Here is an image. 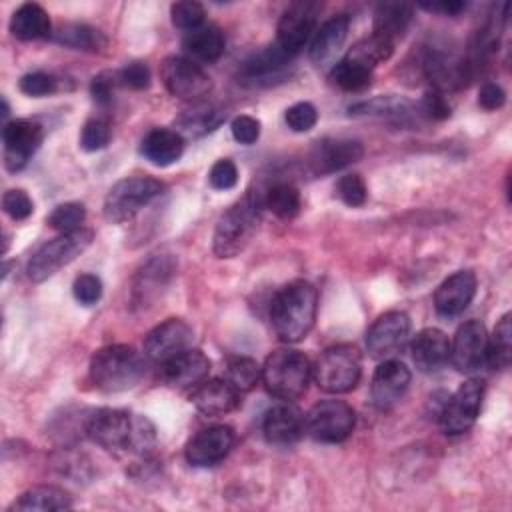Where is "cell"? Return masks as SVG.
<instances>
[{"label":"cell","mask_w":512,"mask_h":512,"mask_svg":"<svg viewBox=\"0 0 512 512\" xmlns=\"http://www.w3.org/2000/svg\"><path fill=\"white\" fill-rule=\"evenodd\" d=\"M316 308L318 294L310 282H288L274 294L270 304V324L274 334L286 344L304 340L314 326Z\"/></svg>","instance_id":"6da1fadb"},{"label":"cell","mask_w":512,"mask_h":512,"mask_svg":"<svg viewBox=\"0 0 512 512\" xmlns=\"http://www.w3.org/2000/svg\"><path fill=\"white\" fill-rule=\"evenodd\" d=\"M144 374L140 354L128 344H110L94 352L90 360L92 382L104 392L134 388Z\"/></svg>","instance_id":"7a4b0ae2"},{"label":"cell","mask_w":512,"mask_h":512,"mask_svg":"<svg viewBox=\"0 0 512 512\" xmlns=\"http://www.w3.org/2000/svg\"><path fill=\"white\" fill-rule=\"evenodd\" d=\"M262 206V200L248 192L220 216L212 238V250L218 258H234L246 248L258 228Z\"/></svg>","instance_id":"3957f363"},{"label":"cell","mask_w":512,"mask_h":512,"mask_svg":"<svg viewBox=\"0 0 512 512\" xmlns=\"http://www.w3.org/2000/svg\"><path fill=\"white\" fill-rule=\"evenodd\" d=\"M310 378L312 364L298 350H274L262 366V382L266 390L284 402L300 398L306 392Z\"/></svg>","instance_id":"277c9868"},{"label":"cell","mask_w":512,"mask_h":512,"mask_svg":"<svg viewBox=\"0 0 512 512\" xmlns=\"http://www.w3.org/2000/svg\"><path fill=\"white\" fill-rule=\"evenodd\" d=\"M362 374V358L356 346L336 344L326 348L312 366V378L330 394H344L356 388Z\"/></svg>","instance_id":"5b68a950"},{"label":"cell","mask_w":512,"mask_h":512,"mask_svg":"<svg viewBox=\"0 0 512 512\" xmlns=\"http://www.w3.org/2000/svg\"><path fill=\"white\" fill-rule=\"evenodd\" d=\"M164 184L152 176H130L118 180L104 198V218L120 224L132 220L144 206L158 198Z\"/></svg>","instance_id":"8992f818"},{"label":"cell","mask_w":512,"mask_h":512,"mask_svg":"<svg viewBox=\"0 0 512 512\" xmlns=\"http://www.w3.org/2000/svg\"><path fill=\"white\" fill-rule=\"evenodd\" d=\"M94 240V232L90 228H78L74 232H64L44 246L36 250V254L28 262V278L32 282H44L54 276L62 266L70 264L76 256H80Z\"/></svg>","instance_id":"52a82bcc"},{"label":"cell","mask_w":512,"mask_h":512,"mask_svg":"<svg viewBox=\"0 0 512 512\" xmlns=\"http://www.w3.org/2000/svg\"><path fill=\"white\" fill-rule=\"evenodd\" d=\"M356 422L352 406L344 400H320L304 416V430L318 442L336 444L350 436Z\"/></svg>","instance_id":"ba28073f"},{"label":"cell","mask_w":512,"mask_h":512,"mask_svg":"<svg viewBox=\"0 0 512 512\" xmlns=\"http://www.w3.org/2000/svg\"><path fill=\"white\" fill-rule=\"evenodd\" d=\"M134 414L120 408H96L84 418V434L106 450H128Z\"/></svg>","instance_id":"9c48e42d"},{"label":"cell","mask_w":512,"mask_h":512,"mask_svg":"<svg viewBox=\"0 0 512 512\" xmlns=\"http://www.w3.org/2000/svg\"><path fill=\"white\" fill-rule=\"evenodd\" d=\"M484 400V382L470 378L458 386V390L444 402L440 410V424L446 434H464L468 432L480 412Z\"/></svg>","instance_id":"30bf717a"},{"label":"cell","mask_w":512,"mask_h":512,"mask_svg":"<svg viewBox=\"0 0 512 512\" xmlns=\"http://www.w3.org/2000/svg\"><path fill=\"white\" fill-rule=\"evenodd\" d=\"M160 78L166 90L180 100H200L212 90L210 76L186 56H168L160 64Z\"/></svg>","instance_id":"8fae6325"},{"label":"cell","mask_w":512,"mask_h":512,"mask_svg":"<svg viewBox=\"0 0 512 512\" xmlns=\"http://www.w3.org/2000/svg\"><path fill=\"white\" fill-rule=\"evenodd\" d=\"M410 338V318L406 312L390 310L374 320L366 332V348L376 360H390L400 354Z\"/></svg>","instance_id":"7c38bea8"},{"label":"cell","mask_w":512,"mask_h":512,"mask_svg":"<svg viewBox=\"0 0 512 512\" xmlns=\"http://www.w3.org/2000/svg\"><path fill=\"white\" fill-rule=\"evenodd\" d=\"M42 126L32 120H12L2 128L4 166L10 172L22 170L42 142Z\"/></svg>","instance_id":"4fadbf2b"},{"label":"cell","mask_w":512,"mask_h":512,"mask_svg":"<svg viewBox=\"0 0 512 512\" xmlns=\"http://www.w3.org/2000/svg\"><path fill=\"white\" fill-rule=\"evenodd\" d=\"M194 340L192 328L180 320V318H168L154 326L146 338H144V354L154 360L164 364L166 360L174 358L176 354L184 352L190 348Z\"/></svg>","instance_id":"5bb4252c"},{"label":"cell","mask_w":512,"mask_h":512,"mask_svg":"<svg viewBox=\"0 0 512 512\" xmlns=\"http://www.w3.org/2000/svg\"><path fill=\"white\" fill-rule=\"evenodd\" d=\"M488 334L480 320L464 322L450 342V360L460 372H474L486 362Z\"/></svg>","instance_id":"9a60e30c"},{"label":"cell","mask_w":512,"mask_h":512,"mask_svg":"<svg viewBox=\"0 0 512 512\" xmlns=\"http://www.w3.org/2000/svg\"><path fill=\"white\" fill-rule=\"evenodd\" d=\"M234 446V430L226 424L208 426L196 432L186 444V460L192 466H214L228 456Z\"/></svg>","instance_id":"2e32d148"},{"label":"cell","mask_w":512,"mask_h":512,"mask_svg":"<svg viewBox=\"0 0 512 512\" xmlns=\"http://www.w3.org/2000/svg\"><path fill=\"white\" fill-rule=\"evenodd\" d=\"M316 32V6L314 4H292L278 22L276 44L290 56H294L308 38Z\"/></svg>","instance_id":"e0dca14e"},{"label":"cell","mask_w":512,"mask_h":512,"mask_svg":"<svg viewBox=\"0 0 512 512\" xmlns=\"http://www.w3.org/2000/svg\"><path fill=\"white\" fill-rule=\"evenodd\" d=\"M410 370L400 360H382L374 370L370 384V398L378 410L392 408L408 390Z\"/></svg>","instance_id":"ac0fdd59"},{"label":"cell","mask_w":512,"mask_h":512,"mask_svg":"<svg viewBox=\"0 0 512 512\" xmlns=\"http://www.w3.org/2000/svg\"><path fill=\"white\" fill-rule=\"evenodd\" d=\"M364 156V148L358 140L326 138L314 144L310 152V166L316 174H332L342 170Z\"/></svg>","instance_id":"d6986e66"},{"label":"cell","mask_w":512,"mask_h":512,"mask_svg":"<svg viewBox=\"0 0 512 512\" xmlns=\"http://www.w3.org/2000/svg\"><path fill=\"white\" fill-rule=\"evenodd\" d=\"M476 294V276L470 270H458L448 276L434 292V308L440 316L462 314Z\"/></svg>","instance_id":"ffe728a7"},{"label":"cell","mask_w":512,"mask_h":512,"mask_svg":"<svg viewBox=\"0 0 512 512\" xmlns=\"http://www.w3.org/2000/svg\"><path fill=\"white\" fill-rule=\"evenodd\" d=\"M210 360L204 352L188 348L162 364V378L174 388H196L208 378Z\"/></svg>","instance_id":"44dd1931"},{"label":"cell","mask_w":512,"mask_h":512,"mask_svg":"<svg viewBox=\"0 0 512 512\" xmlns=\"http://www.w3.org/2000/svg\"><path fill=\"white\" fill-rule=\"evenodd\" d=\"M262 432L270 444L290 446V444L298 442L300 436L306 432L304 430V414L288 402L276 404L264 414Z\"/></svg>","instance_id":"7402d4cb"},{"label":"cell","mask_w":512,"mask_h":512,"mask_svg":"<svg viewBox=\"0 0 512 512\" xmlns=\"http://www.w3.org/2000/svg\"><path fill=\"white\" fill-rule=\"evenodd\" d=\"M410 352L420 372H436L450 360V340L440 328H424L414 336Z\"/></svg>","instance_id":"603a6c76"},{"label":"cell","mask_w":512,"mask_h":512,"mask_svg":"<svg viewBox=\"0 0 512 512\" xmlns=\"http://www.w3.org/2000/svg\"><path fill=\"white\" fill-rule=\"evenodd\" d=\"M192 404L206 416H224L240 404V392L226 378H212L192 390Z\"/></svg>","instance_id":"cb8c5ba5"},{"label":"cell","mask_w":512,"mask_h":512,"mask_svg":"<svg viewBox=\"0 0 512 512\" xmlns=\"http://www.w3.org/2000/svg\"><path fill=\"white\" fill-rule=\"evenodd\" d=\"M350 28V18L346 14H338L328 18L314 34L310 44V58L316 66L330 64L336 54L342 50Z\"/></svg>","instance_id":"d4e9b609"},{"label":"cell","mask_w":512,"mask_h":512,"mask_svg":"<svg viewBox=\"0 0 512 512\" xmlns=\"http://www.w3.org/2000/svg\"><path fill=\"white\" fill-rule=\"evenodd\" d=\"M140 152L154 166H170L182 156L184 138L170 128H152L144 136Z\"/></svg>","instance_id":"484cf974"},{"label":"cell","mask_w":512,"mask_h":512,"mask_svg":"<svg viewBox=\"0 0 512 512\" xmlns=\"http://www.w3.org/2000/svg\"><path fill=\"white\" fill-rule=\"evenodd\" d=\"M290 54H286L278 44L268 46L264 52L252 56L244 68L242 78L252 84H270L276 78H282L286 74V66L290 62Z\"/></svg>","instance_id":"4316f807"},{"label":"cell","mask_w":512,"mask_h":512,"mask_svg":"<svg viewBox=\"0 0 512 512\" xmlns=\"http://www.w3.org/2000/svg\"><path fill=\"white\" fill-rule=\"evenodd\" d=\"M174 272V264L168 256H154L150 258L136 276L134 282V302L146 306L152 298L158 296L162 286Z\"/></svg>","instance_id":"83f0119b"},{"label":"cell","mask_w":512,"mask_h":512,"mask_svg":"<svg viewBox=\"0 0 512 512\" xmlns=\"http://www.w3.org/2000/svg\"><path fill=\"white\" fill-rule=\"evenodd\" d=\"M224 46V34L212 24H202L182 38V48L194 62H216L224 54Z\"/></svg>","instance_id":"f1b7e54d"},{"label":"cell","mask_w":512,"mask_h":512,"mask_svg":"<svg viewBox=\"0 0 512 512\" xmlns=\"http://www.w3.org/2000/svg\"><path fill=\"white\" fill-rule=\"evenodd\" d=\"M72 506V498L66 490L50 484L32 486L10 506V510L18 512H54L68 510Z\"/></svg>","instance_id":"f546056e"},{"label":"cell","mask_w":512,"mask_h":512,"mask_svg":"<svg viewBox=\"0 0 512 512\" xmlns=\"http://www.w3.org/2000/svg\"><path fill=\"white\" fill-rule=\"evenodd\" d=\"M412 20V6L406 2H382L374 10V36L396 42Z\"/></svg>","instance_id":"4dcf8cb0"},{"label":"cell","mask_w":512,"mask_h":512,"mask_svg":"<svg viewBox=\"0 0 512 512\" xmlns=\"http://www.w3.org/2000/svg\"><path fill=\"white\" fill-rule=\"evenodd\" d=\"M50 16L48 12L34 2H26L10 18V32L18 40H38L50 34Z\"/></svg>","instance_id":"1f68e13d"},{"label":"cell","mask_w":512,"mask_h":512,"mask_svg":"<svg viewBox=\"0 0 512 512\" xmlns=\"http://www.w3.org/2000/svg\"><path fill=\"white\" fill-rule=\"evenodd\" d=\"M226 118L224 110H218L214 106H196L194 110L184 112L176 122V132L182 138H198L212 130H216Z\"/></svg>","instance_id":"d6a6232c"},{"label":"cell","mask_w":512,"mask_h":512,"mask_svg":"<svg viewBox=\"0 0 512 512\" xmlns=\"http://www.w3.org/2000/svg\"><path fill=\"white\" fill-rule=\"evenodd\" d=\"M512 358V326H510V314H504L492 336H488V346H486V362L494 370H504L510 366Z\"/></svg>","instance_id":"836d02e7"},{"label":"cell","mask_w":512,"mask_h":512,"mask_svg":"<svg viewBox=\"0 0 512 512\" xmlns=\"http://www.w3.org/2000/svg\"><path fill=\"white\" fill-rule=\"evenodd\" d=\"M262 204L278 218L288 220V218H294L300 210V192L296 186L288 182H276L266 190Z\"/></svg>","instance_id":"e575fe53"},{"label":"cell","mask_w":512,"mask_h":512,"mask_svg":"<svg viewBox=\"0 0 512 512\" xmlns=\"http://www.w3.org/2000/svg\"><path fill=\"white\" fill-rule=\"evenodd\" d=\"M330 78L332 82L346 90V92H360L364 88L370 86L372 82V70L362 66L360 62H354L350 58H342L340 62H336L332 66V72H330Z\"/></svg>","instance_id":"d590c367"},{"label":"cell","mask_w":512,"mask_h":512,"mask_svg":"<svg viewBox=\"0 0 512 512\" xmlns=\"http://www.w3.org/2000/svg\"><path fill=\"white\" fill-rule=\"evenodd\" d=\"M224 378L230 382L232 388L244 394L250 392L258 384V380H262V366H258V362L248 356H232L226 362Z\"/></svg>","instance_id":"8d00e7d4"},{"label":"cell","mask_w":512,"mask_h":512,"mask_svg":"<svg viewBox=\"0 0 512 512\" xmlns=\"http://www.w3.org/2000/svg\"><path fill=\"white\" fill-rule=\"evenodd\" d=\"M54 40L76 50H100L106 44V38L96 28L78 22L60 26L54 34Z\"/></svg>","instance_id":"74e56055"},{"label":"cell","mask_w":512,"mask_h":512,"mask_svg":"<svg viewBox=\"0 0 512 512\" xmlns=\"http://www.w3.org/2000/svg\"><path fill=\"white\" fill-rule=\"evenodd\" d=\"M392 52H394V44H392V42H388V40H384V38L372 34V36H368V38L356 42V44L348 50L346 58H350V60H354V62H360L362 66L374 70L376 64L388 60V58L392 56Z\"/></svg>","instance_id":"f35d334b"},{"label":"cell","mask_w":512,"mask_h":512,"mask_svg":"<svg viewBox=\"0 0 512 512\" xmlns=\"http://www.w3.org/2000/svg\"><path fill=\"white\" fill-rule=\"evenodd\" d=\"M84 218H86V210L80 202H64L50 212L46 222L50 224V228L64 234V232H74L82 228Z\"/></svg>","instance_id":"ab89813d"},{"label":"cell","mask_w":512,"mask_h":512,"mask_svg":"<svg viewBox=\"0 0 512 512\" xmlns=\"http://www.w3.org/2000/svg\"><path fill=\"white\" fill-rule=\"evenodd\" d=\"M170 16H172V24L180 30H194L198 26L204 24V8L198 2L192 0H184V2H174L170 6Z\"/></svg>","instance_id":"60d3db41"},{"label":"cell","mask_w":512,"mask_h":512,"mask_svg":"<svg viewBox=\"0 0 512 512\" xmlns=\"http://www.w3.org/2000/svg\"><path fill=\"white\" fill-rule=\"evenodd\" d=\"M110 142V126L102 118H92L82 126L80 132V148L86 152H96L106 148Z\"/></svg>","instance_id":"b9f144b4"},{"label":"cell","mask_w":512,"mask_h":512,"mask_svg":"<svg viewBox=\"0 0 512 512\" xmlns=\"http://www.w3.org/2000/svg\"><path fill=\"white\" fill-rule=\"evenodd\" d=\"M336 194L338 198L350 206V208H358L366 202V196H368V190H366V184L362 180L360 174H346L338 180L336 184Z\"/></svg>","instance_id":"7bdbcfd3"},{"label":"cell","mask_w":512,"mask_h":512,"mask_svg":"<svg viewBox=\"0 0 512 512\" xmlns=\"http://www.w3.org/2000/svg\"><path fill=\"white\" fill-rule=\"evenodd\" d=\"M316 120L318 112L310 102H296L284 114V122L292 132H308L316 126Z\"/></svg>","instance_id":"ee69618b"},{"label":"cell","mask_w":512,"mask_h":512,"mask_svg":"<svg viewBox=\"0 0 512 512\" xmlns=\"http://www.w3.org/2000/svg\"><path fill=\"white\" fill-rule=\"evenodd\" d=\"M58 88L56 84V78L46 74V72H28L20 78V90L26 94V96H34V98H40V96H50L54 94Z\"/></svg>","instance_id":"f6af8a7d"},{"label":"cell","mask_w":512,"mask_h":512,"mask_svg":"<svg viewBox=\"0 0 512 512\" xmlns=\"http://www.w3.org/2000/svg\"><path fill=\"white\" fill-rule=\"evenodd\" d=\"M72 294L82 306H92L102 296V280L96 274H80L72 284Z\"/></svg>","instance_id":"bcb514c9"},{"label":"cell","mask_w":512,"mask_h":512,"mask_svg":"<svg viewBox=\"0 0 512 512\" xmlns=\"http://www.w3.org/2000/svg\"><path fill=\"white\" fill-rule=\"evenodd\" d=\"M2 208L12 220H26L34 212V204L24 190H8L2 196Z\"/></svg>","instance_id":"7dc6e473"},{"label":"cell","mask_w":512,"mask_h":512,"mask_svg":"<svg viewBox=\"0 0 512 512\" xmlns=\"http://www.w3.org/2000/svg\"><path fill=\"white\" fill-rule=\"evenodd\" d=\"M208 182L216 190H230V188H234L236 182H238L236 164L232 160H228V158H220L218 162L212 164V168L208 172Z\"/></svg>","instance_id":"c3c4849f"},{"label":"cell","mask_w":512,"mask_h":512,"mask_svg":"<svg viewBox=\"0 0 512 512\" xmlns=\"http://www.w3.org/2000/svg\"><path fill=\"white\" fill-rule=\"evenodd\" d=\"M120 84V78H118V72H102L98 76L92 78V84H90V92H92V98L98 106H110L112 100H114V90L116 86Z\"/></svg>","instance_id":"681fc988"},{"label":"cell","mask_w":512,"mask_h":512,"mask_svg":"<svg viewBox=\"0 0 512 512\" xmlns=\"http://www.w3.org/2000/svg\"><path fill=\"white\" fill-rule=\"evenodd\" d=\"M420 110L432 120H444L452 112L446 96L440 90H428L420 100Z\"/></svg>","instance_id":"f907efd6"},{"label":"cell","mask_w":512,"mask_h":512,"mask_svg":"<svg viewBox=\"0 0 512 512\" xmlns=\"http://www.w3.org/2000/svg\"><path fill=\"white\" fill-rule=\"evenodd\" d=\"M232 136L240 144H254L260 138V122L248 114L236 116L230 124Z\"/></svg>","instance_id":"816d5d0a"},{"label":"cell","mask_w":512,"mask_h":512,"mask_svg":"<svg viewBox=\"0 0 512 512\" xmlns=\"http://www.w3.org/2000/svg\"><path fill=\"white\" fill-rule=\"evenodd\" d=\"M118 78H120V84L134 90H142V88H148L150 84V70L144 62H130L118 72Z\"/></svg>","instance_id":"f5cc1de1"},{"label":"cell","mask_w":512,"mask_h":512,"mask_svg":"<svg viewBox=\"0 0 512 512\" xmlns=\"http://www.w3.org/2000/svg\"><path fill=\"white\" fill-rule=\"evenodd\" d=\"M506 102V92L496 82H484L478 92V104L484 110H498Z\"/></svg>","instance_id":"db71d44e"},{"label":"cell","mask_w":512,"mask_h":512,"mask_svg":"<svg viewBox=\"0 0 512 512\" xmlns=\"http://www.w3.org/2000/svg\"><path fill=\"white\" fill-rule=\"evenodd\" d=\"M420 8L436 14H446V16H456L462 10H466V2L458 0H440V2H420Z\"/></svg>","instance_id":"11a10c76"}]
</instances>
